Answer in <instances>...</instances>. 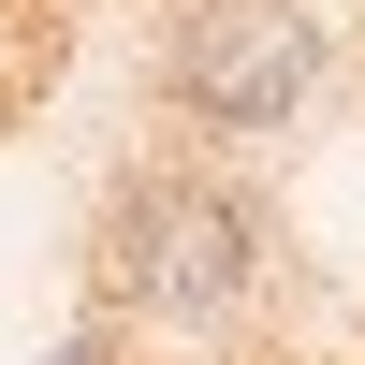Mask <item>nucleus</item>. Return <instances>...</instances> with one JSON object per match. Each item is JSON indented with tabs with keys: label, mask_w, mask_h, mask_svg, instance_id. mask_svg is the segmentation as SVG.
I'll list each match as a JSON object with an SVG mask.
<instances>
[{
	"label": "nucleus",
	"mask_w": 365,
	"mask_h": 365,
	"mask_svg": "<svg viewBox=\"0 0 365 365\" xmlns=\"http://www.w3.org/2000/svg\"><path fill=\"white\" fill-rule=\"evenodd\" d=\"M103 278H117V307H132V322L205 336V322L249 307V278H263V220H249V190H234V175H205V161H146V175H117Z\"/></svg>",
	"instance_id": "obj_1"
},
{
	"label": "nucleus",
	"mask_w": 365,
	"mask_h": 365,
	"mask_svg": "<svg viewBox=\"0 0 365 365\" xmlns=\"http://www.w3.org/2000/svg\"><path fill=\"white\" fill-rule=\"evenodd\" d=\"M161 88L205 132H278L322 88V29H307V0H190L161 44Z\"/></svg>",
	"instance_id": "obj_2"
}]
</instances>
